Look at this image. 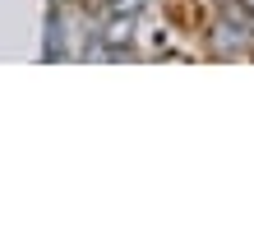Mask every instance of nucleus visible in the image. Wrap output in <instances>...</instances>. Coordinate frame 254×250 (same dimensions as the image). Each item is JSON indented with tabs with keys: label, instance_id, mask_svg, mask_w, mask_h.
Wrapping results in <instances>:
<instances>
[{
	"label": "nucleus",
	"instance_id": "obj_1",
	"mask_svg": "<svg viewBox=\"0 0 254 250\" xmlns=\"http://www.w3.org/2000/svg\"><path fill=\"white\" fill-rule=\"evenodd\" d=\"M208 47L213 56H241L254 47V9L241 0H227L217 9V23L208 28Z\"/></svg>",
	"mask_w": 254,
	"mask_h": 250
},
{
	"label": "nucleus",
	"instance_id": "obj_2",
	"mask_svg": "<svg viewBox=\"0 0 254 250\" xmlns=\"http://www.w3.org/2000/svg\"><path fill=\"white\" fill-rule=\"evenodd\" d=\"M107 42H134V14H121V19H111Z\"/></svg>",
	"mask_w": 254,
	"mask_h": 250
}]
</instances>
